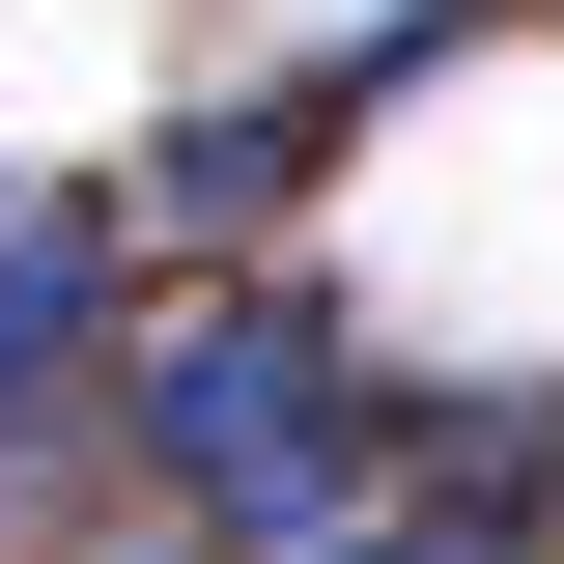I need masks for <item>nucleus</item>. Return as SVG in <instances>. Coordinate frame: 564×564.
I'll list each match as a JSON object with an SVG mask.
<instances>
[{"label":"nucleus","mask_w":564,"mask_h":564,"mask_svg":"<svg viewBox=\"0 0 564 564\" xmlns=\"http://www.w3.org/2000/svg\"><path fill=\"white\" fill-rule=\"evenodd\" d=\"M113 423H141V480L198 508V564H254V536H311L339 480H395V395H367V339L311 311V282L113 311Z\"/></svg>","instance_id":"nucleus-1"},{"label":"nucleus","mask_w":564,"mask_h":564,"mask_svg":"<svg viewBox=\"0 0 564 564\" xmlns=\"http://www.w3.org/2000/svg\"><path fill=\"white\" fill-rule=\"evenodd\" d=\"M113 311H141V226L0 170V452H57V423L113 395Z\"/></svg>","instance_id":"nucleus-2"},{"label":"nucleus","mask_w":564,"mask_h":564,"mask_svg":"<svg viewBox=\"0 0 564 564\" xmlns=\"http://www.w3.org/2000/svg\"><path fill=\"white\" fill-rule=\"evenodd\" d=\"M311 113H339V85H311ZM311 113H198V141H170V170H141L113 226H170V254H254V226L311 198Z\"/></svg>","instance_id":"nucleus-3"},{"label":"nucleus","mask_w":564,"mask_h":564,"mask_svg":"<svg viewBox=\"0 0 564 564\" xmlns=\"http://www.w3.org/2000/svg\"><path fill=\"white\" fill-rule=\"evenodd\" d=\"M536 536H564V423H536Z\"/></svg>","instance_id":"nucleus-4"},{"label":"nucleus","mask_w":564,"mask_h":564,"mask_svg":"<svg viewBox=\"0 0 564 564\" xmlns=\"http://www.w3.org/2000/svg\"><path fill=\"white\" fill-rule=\"evenodd\" d=\"M508 564H564V536H508Z\"/></svg>","instance_id":"nucleus-5"}]
</instances>
